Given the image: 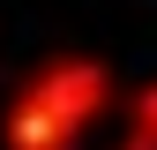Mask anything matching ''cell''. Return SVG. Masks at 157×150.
<instances>
[{
	"label": "cell",
	"mask_w": 157,
	"mask_h": 150,
	"mask_svg": "<svg viewBox=\"0 0 157 150\" xmlns=\"http://www.w3.org/2000/svg\"><path fill=\"white\" fill-rule=\"evenodd\" d=\"M120 105V83L97 53H45L0 98V150H82V135Z\"/></svg>",
	"instance_id": "cell-1"
},
{
	"label": "cell",
	"mask_w": 157,
	"mask_h": 150,
	"mask_svg": "<svg viewBox=\"0 0 157 150\" xmlns=\"http://www.w3.org/2000/svg\"><path fill=\"white\" fill-rule=\"evenodd\" d=\"M120 112H127V135L157 150V75H150V83H135V90H127V98H120Z\"/></svg>",
	"instance_id": "cell-2"
},
{
	"label": "cell",
	"mask_w": 157,
	"mask_h": 150,
	"mask_svg": "<svg viewBox=\"0 0 157 150\" xmlns=\"http://www.w3.org/2000/svg\"><path fill=\"white\" fill-rule=\"evenodd\" d=\"M112 150H150V143H135V135H120V143H112Z\"/></svg>",
	"instance_id": "cell-3"
}]
</instances>
